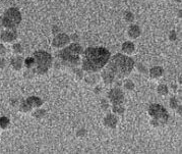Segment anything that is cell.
Instances as JSON below:
<instances>
[{
    "mask_svg": "<svg viewBox=\"0 0 182 154\" xmlns=\"http://www.w3.org/2000/svg\"><path fill=\"white\" fill-rule=\"evenodd\" d=\"M112 111L115 115H122L124 113L125 108L122 106V104H113L112 106Z\"/></svg>",
    "mask_w": 182,
    "mask_h": 154,
    "instance_id": "cell-18",
    "label": "cell"
},
{
    "mask_svg": "<svg viewBox=\"0 0 182 154\" xmlns=\"http://www.w3.org/2000/svg\"><path fill=\"white\" fill-rule=\"evenodd\" d=\"M23 64H24V66H26L28 69L33 68L35 66V59H34V57H28L26 59H23Z\"/></svg>",
    "mask_w": 182,
    "mask_h": 154,
    "instance_id": "cell-21",
    "label": "cell"
},
{
    "mask_svg": "<svg viewBox=\"0 0 182 154\" xmlns=\"http://www.w3.org/2000/svg\"><path fill=\"white\" fill-rule=\"evenodd\" d=\"M45 114H46V111H45L44 109H40V108H37V110L33 113V117L35 118H42L43 117H45Z\"/></svg>",
    "mask_w": 182,
    "mask_h": 154,
    "instance_id": "cell-24",
    "label": "cell"
},
{
    "mask_svg": "<svg viewBox=\"0 0 182 154\" xmlns=\"http://www.w3.org/2000/svg\"><path fill=\"white\" fill-rule=\"evenodd\" d=\"M34 59L35 66H36L35 73L38 75H45L48 72V69L51 68L52 62H53V58H52L51 54L43 50L35 52Z\"/></svg>",
    "mask_w": 182,
    "mask_h": 154,
    "instance_id": "cell-5",
    "label": "cell"
},
{
    "mask_svg": "<svg viewBox=\"0 0 182 154\" xmlns=\"http://www.w3.org/2000/svg\"><path fill=\"white\" fill-rule=\"evenodd\" d=\"M10 65L13 71H20L23 66V58L19 55L12 57L10 59Z\"/></svg>",
    "mask_w": 182,
    "mask_h": 154,
    "instance_id": "cell-11",
    "label": "cell"
},
{
    "mask_svg": "<svg viewBox=\"0 0 182 154\" xmlns=\"http://www.w3.org/2000/svg\"><path fill=\"white\" fill-rule=\"evenodd\" d=\"M92 75H89L86 77V82L89 84V85H95V84L98 83V81H99V77H98V75L96 73H91Z\"/></svg>",
    "mask_w": 182,
    "mask_h": 154,
    "instance_id": "cell-17",
    "label": "cell"
},
{
    "mask_svg": "<svg viewBox=\"0 0 182 154\" xmlns=\"http://www.w3.org/2000/svg\"><path fill=\"white\" fill-rule=\"evenodd\" d=\"M83 47L78 43H69L67 47L58 52L57 57L63 64L71 66H78L80 61V55L83 54Z\"/></svg>",
    "mask_w": 182,
    "mask_h": 154,
    "instance_id": "cell-3",
    "label": "cell"
},
{
    "mask_svg": "<svg viewBox=\"0 0 182 154\" xmlns=\"http://www.w3.org/2000/svg\"><path fill=\"white\" fill-rule=\"evenodd\" d=\"M141 34H142L141 28H139L138 24H131V26L128 27L127 35L130 39H136V38H138L141 36Z\"/></svg>",
    "mask_w": 182,
    "mask_h": 154,
    "instance_id": "cell-13",
    "label": "cell"
},
{
    "mask_svg": "<svg viewBox=\"0 0 182 154\" xmlns=\"http://www.w3.org/2000/svg\"><path fill=\"white\" fill-rule=\"evenodd\" d=\"M5 53H6V48H5V46L2 43H0V56L4 55Z\"/></svg>",
    "mask_w": 182,
    "mask_h": 154,
    "instance_id": "cell-29",
    "label": "cell"
},
{
    "mask_svg": "<svg viewBox=\"0 0 182 154\" xmlns=\"http://www.w3.org/2000/svg\"><path fill=\"white\" fill-rule=\"evenodd\" d=\"M111 53L108 49L99 46L87 47L83 52L82 68L87 73H98L106 66Z\"/></svg>",
    "mask_w": 182,
    "mask_h": 154,
    "instance_id": "cell-1",
    "label": "cell"
},
{
    "mask_svg": "<svg viewBox=\"0 0 182 154\" xmlns=\"http://www.w3.org/2000/svg\"><path fill=\"white\" fill-rule=\"evenodd\" d=\"M16 38H17V34L15 32V30L6 29L0 34V40L3 43H12V42H15L16 40Z\"/></svg>",
    "mask_w": 182,
    "mask_h": 154,
    "instance_id": "cell-9",
    "label": "cell"
},
{
    "mask_svg": "<svg viewBox=\"0 0 182 154\" xmlns=\"http://www.w3.org/2000/svg\"><path fill=\"white\" fill-rule=\"evenodd\" d=\"M121 50L123 51L124 54L130 55V54H132L135 51V46H134V44L132 43L131 41H126V42H124V43L122 44Z\"/></svg>",
    "mask_w": 182,
    "mask_h": 154,
    "instance_id": "cell-14",
    "label": "cell"
},
{
    "mask_svg": "<svg viewBox=\"0 0 182 154\" xmlns=\"http://www.w3.org/2000/svg\"><path fill=\"white\" fill-rule=\"evenodd\" d=\"M20 22H22V13L19 9L15 7L8 8L2 17V26L5 29L15 30V28L20 24Z\"/></svg>",
    "mask_w": 182,
    "mask_h": 154,
    "instance_id": "cell-6",
    "label": "cell"
},
{
    "mask_svg": "<svg viewBox=\"0 0 182 154\" xmlns=\"http://www.w3.org/2000/svg\"><path fill=\"white\" fill-rule=\"evenodd\" d=\"M117 122H118V118H117V117L114 113L113 114H111V113L107 114L106 117H104V120H103L104 125L106 128H108V129H114V128H116Z\"/></svg>",
    "mask_w": 182,
    "mask_h": 154,
    "instance_id": "cell-10",
    "label": "cell"
},
{
    "mask_svg": "<svg viewBox=\"0 0 182 154\" xmlns=\"http://www.w3.org/2000/svg\"><path fill=\"white\" fill-rule=\"evenodd\" d=\"M138 71L141 72V73H146V66H142V64H138Z\"/></svg>",
    "mask_w": 182,
    "mask_h": 154,
    "instance_id": "cell-31",
    "label": "cell"
},
{
    "mask_svg": "<svg viewBox=\"0 0 182 154\" xmlns=\"http://www.w3.org/2000/svg\"><path fill=\"white\" fill-rule=\"evenodd\" d=\"M10 124V121L8 120V117H0V128L1 129H6V128H8V125Z\"/></svg>",
    "mask_w": 182,
    "mask_h": 154,
    "instance_id": "cell-22",
    "label": "cell"
},
{
    "mask_svg": "<svg viewBox=\"0 0 182 154\" xmlns=\"http://www.w3.org/2000/svg\"><path fill=\"white\" fill-rule=\"evenodd\" d=\"M12 51L15 54H22L23 52V47L22 46V44L19 43H15L12 45Z\"/></svg>",
    "mask_w": 182,
    "mask_h": 154,
    "instance_id": "cell-23",
    "label": "cell"
},
{
    "mask_svg": "<svg viewBox=\"0 0 182 154\" xmlns=\"http://www.w3.org/2000/svg\"><path fill=\"white\" fill-rule=\"evenodd\" d=\"M123 86H124V89L127 91H132L134 89V84L131 80H126V81L124 82Z\"/></svg>",
    "mask_w": 182,
    "mask_h": 154,
    "instance_id": "cell-25",
    "label": "cell"
},
{
    "mask_svg": "<svg viewBox=\"0 0 182 154\" xmlns=\"http://www.w3.org/2000/svg\"><path fill=\"white\" fill-rule=\"evenodd\" d=\"M101 78H102L103 82L106 84V85H111V84L115 83L114 76L112 75V73L108 71V69L105 68L102 69V73H101Z\"/></svg>",
    "mask_w": 182,
    "mask_h": 154,
    "instance_id": "cell-12",
    "label": "cell"
},
{
    "mask_svg": "<svg viewBox=\"0 0 182 154\" xmlns=\"http://www.w3.org/2000/svg\"><path fill=\"white\" fill-rule=\"evenodd\" d=\"M169 39L171 41H175V40L177 39V34H176V32H175V31H171V32H170Z\"/></svg>",
    "mask_w": 182,
    "mask_h": 154,
    "instance_id": "cell-28",
    "label": "cell"
},
{
    "mask_svg": "<svg viewBox=\"0 0 182 154\" xmlns=\"http://www.w3.org/2000/svg\"><path fill=\"white\" fill-rule=\"evenodd\" d=\"M32 109H33V108L30 106V104L27 102V100H23L22 102H20L19 110L22 111V112H30Z\"/></svg>",
    "mask_w": 182,
    "mask_h": 154,
    "instance_id": "cell-20",
    "label": "cell"
},
{
    "mask_svg": "<svg viewBox=\"0 0 182 154\" xmlns=\"http://www.w3.org/2000/svg\"><path fill=\"white\" fill-rule=\"evenodd\" d=\"M26 100L32 108H39V107H41L42 105H43V100H42L41 98L37 97V96H31Z\"/></svg>",
    "mask_w": 182,
    "mask_h": 154,
    "instance_id": "cell-15",
    "label": "cell"
},
{
    "mask_svg": "<svg viewBox=\"0 0 182 154\" xmlns=\"http://www.w3.org/2000/svg\"><path fill=\"white\" fill-rule=\"evenodd\" d=\"M5 64H6L5 59L3 58V57H0V69H2L3 68H4Z\"/></svg>",
    "mask_w": 182,
    "mask_h": 154,
    "instance_id": "cell-30",
    "label": "cell"
},
{
    "mask_svg": "<svg viewBox=\"0 0 182 154\" xmlns=\"http://www.w3.org/2000/svg\"><path fill=\"white\" fill-rule=\"evenodd\" d=\"M149 115L150 117V125L155 128L161 127L167 124L168 120H169V113L165 107L161 104L154 103L149 107Z\"/></svg>",
    "mask_w": 182,
    "mask_h": 154,
    "instance_id": "cell-4",
    "label": "cell"
},
{
    "mask_svg": "<svg viewBox=\"0 0 182 154\" xmlns=\"http://www.w3.org/2000/svg\"><path fill=\"white\" fill-rule=\"evenodd\" d=\"M134 60L128 55L117 53L110 57L105 68L108 69L114 76L115 81L116 79L121 80L130 75L134 68Z\"/></svg>",
    "mask_w": 182,
    "mask_h": 154,
    "instance_id": "cell-2",
    "label": "cell"
},
{
    "mask_svg": "<svg viewBox=\"0 0 182 154\" xmlns=\"http://www.w3.org/2000/svg\"><path fill=\"white\" fill-rule=\"evenodd\" d=\"M163 73L164 71L161 66H154V68L150 69V77L154 80L159 79L163 76Z\"/></svg>",
    "mask_w": 182,
    "mask_h": 154,
    "instance_id": "cell-16",
    "label": "cell"
},
{
    "mask_svg": "<svg viewBox=\"0 0 182 154\" xmlns=\"http://www.w3.org/2000/svg\"><path fill=\"white\" fill-rule=\"evenodd\" d=\"M124 20H126V22H128V23L133 22V20H134V15L132 12H130V11H127L124 15Z\"/></svg>",
    "mask_w": 182,
    "mask_h": 154,
    "instance_id": "cell-27",
    "label": "cell"
},
{
    "mask_svg": "<svg viewBox=\"0 0 182 154\" xmlns=\"http://www.w3.org/2000/svg\"><path fill=\"white\" fill-rule=\"evenodd\" d=\"M2 27H3V26H2V17L0 16V29H1Z\"/></svg>",
    "mask_w": 182,
    "mask_h": 154,
    "instance_id": "cell-33",
    "label": "cell"
},
{
    "mask_svg": "<svg viewBox=\"0 0 182 154\" xmlns=\"http://www.w3.org/2000/svg\"><path fill=\"white\" fill-rule=\"evenodd\" d=\"M85 133H86V130H80L79 133L78 132V136H82V135H85Z\"/></svg>",
    "mask_w": 182,
    "mask_h": 154,
    "instance_id": "cell-32",
    "label": "cell"
},
{
    "mask_svg": "<svg viewBox=\"0 0 182 154\" xmlns=\"http://www.w3.org/2000/svg\"><path fill=\"white\" fill-rule=\"evenodd\" d=\"M108 99L112 103V104H122L124 100V93L121 89L115 88L111 89L109 92H108Z\"/></svg>",
    "mask_w": 182,
    "mask_h": 154,
    "instance_id": "cell-8",
    "label": "cell"
},
{
    "mask_svg": "<svg viewBox=\"0 0 182 154\" xmlns=\"http://www.w3.org/2000/svg\"><path fill=\"white\" fill-rule=\"evenodd\" d=\"M157 92H158L160 95L162 96H166L169 93V89H168V86L165 84H160V85L157 87Z\"/></svg>",
    "mask_w": 182,
    "mask_h": 154,
    "instance_id": "cell-19",
    "label": "cell"
},
{
    "mask_svg": "<svg viewBox=\"0 0 182 154\" xmlns=\"http://www.w3.org/2000/svg\"><path fill=\"white\" fill-rule=\"evenodd\" d=\"M169 105H170L171 108H172V109H176V108L178 107V105H179L177 98H175V97H172V98H171V99H170V102H169Z\"/></svg>",
    "mask_w": 182,
    "mask_h": 154,
    "instance_id": "cell-26",
    "label": "cell"
},
{
    "mask_svg": "<svg viewBox=\"0 0 182 154\" xmlns=\"http://www.w3.org/2000/svg\"><path fill=\"white\" fill-rule=\"evenodd\" d=\"M69 43H70V37L65 33H59L53 38L52 46L57 49H61L67 46Z\"/></svg>",
    "mask_w": 182,
    "mask_h": 154,
    "instance_id": "cell-7",
    "label": "cell"
}]
</instances>
